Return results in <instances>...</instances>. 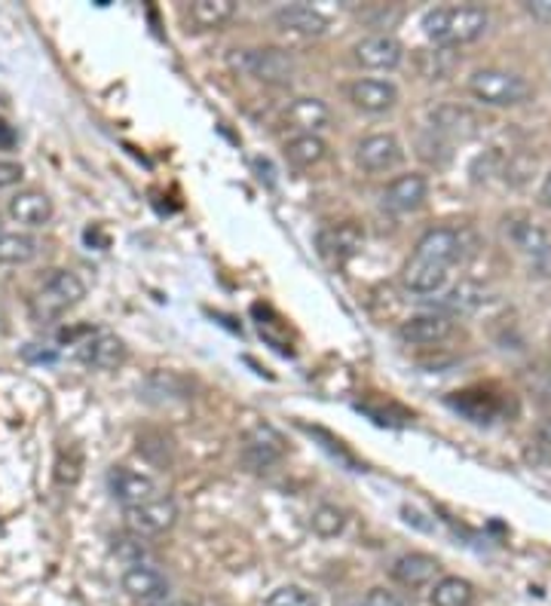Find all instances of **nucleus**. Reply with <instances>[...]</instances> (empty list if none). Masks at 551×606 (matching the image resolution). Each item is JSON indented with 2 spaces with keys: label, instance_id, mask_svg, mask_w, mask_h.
<instances>
[{
  "label": "nucleus",
  "instance_id": "473e14b6",
  "mask_svg": "<svg viewBox=\"0 0 551 606\" xmlns=\"http://www.w3.org/2000/svg\"><path fill=\"white\" fill-rule=\"evenodd\" d=\"M15 142H19V135H15V129L7 123V120H0V151H13Z\"/></svg>",
  "mask_w": 551,
  "mask_h": 606
},
{
  "label": "nucleus",
  "instance_id": "1a4fd4ad",
  "mask_svg": "<svg viewBox=\"0 0 551 606\" xmlns=\"http://www.w3.org/2000/svg\"><path fill=\"white\" fill-rule=\"evenodd\" d=\"M506 236L515 242V249L527 257H533L537 264H546L551 257V236L546 227L527 218V214H511L506 218Z\"/></svg>",
  "mask_w": 551,
  "mask_h": 606
},
{
  "label": "nucleus",
  "instance_id": "f8f14e48",
  "mask_svg": "<svg viewBox=\"0 0 551 606\" xmlns=\"http://www.w3.org/2000/svg\"><path fill=\"white\" fill-rule=\"evenodd\" d=\"M77 359L89 367H99V371H113L126 362V346L123 340L111 334V331H96L89 334L84 343H77Z\"/></svg>",
  "mask_w": 551,
  "mask_h": 606
},
{
  "label": "nucleus",
  "instance_id": "7ed1b4c3",
  "mask_svg": "<svg viewBox=\"0 0 551 606\" xmlns=\"http://www.w3.org/2000/svg\"><path fill=\"white\" fill-rule=\"evenodd\" d=\"M230 68H236L240 74H249L261 84L288 86L295 80L297 65L291 53L276 49V46H264V49H240L230 56Z\"/></svg>",
  "mask_w": 551,
  "mask_h": 606
},
{
  "label": "nucleus",
  "instance_id": "5701e85b",
  "mask_svg": "<svg viewBox=\"0 0 551 606\" xmlns=\"http://www.w3.org/2000/svg\"><path fill=\"white\" fill-rule=\"evenodd\" d=\"M285 453L283 436L273 429V426H255L249 438H245V456L255 465L276 463Z\"/></svg>",
  "mask_w": 551,
  "mask_h": 606
},
{
  "label": "nucleus",
  "instance_id": "0eeeda50",
  "mask_svg": "<svg viewBox=\"0 0 551 606\" xmlns=\"http://www.w3.org/2000/svg\"><path fill=\"white\" fill-rule=\"evenodd\" d=\"M355 159L365 172H393L405 163V147L393 132H377L359 142Z\"/></svg>",
  "mask_w": 551,
  "mask_h": 606
},
{
  "label": "nucleus",
  "instance_id": "423d86ee",
  "mask_svg": "<svg viewBox=\"0 0 551 606\" xmlns=\"http://www.w3.org/2000/svg\"><path fill=\"white\" fill-rule=\"evenodd\" d=\"M123 592L144 606H156L169 601V579L154 564H132L123 570Z\"/></svg>",
  "mask_w": 551,
  "mask_h": 606
},
{
  "label": "nucleus",
  "instance_id": "c85d7f7f",
  "mask_svg": "<svg viewBox=\"0 0 551 606\" xmlns=\"http://www.w3.org/2000/svg\"><path fill=\"white\" fill-rule=\"evenodd\" d=\"M451 49H444V46H436V53H420V62H429V68H423L426 80H441V77H448V71L453 68V58L448 56Z\"/></svg>",
  "mask_w": 551,
  "mask_h": 606
},
{
  "label": "nucleus",
  "instance_id": "c9c22d12",
  "mask_svg": "<svg viewBox=\"0 0 551 606\" xmlns=\"http://www.w3.org/2000/svg\"><path fill=\"white\" fill-rule=\"evenodd\" d=\"M156 606H190V604H178V601H166V604H156Z\"/></svg>",
  "mask_w": 551,
  "mask_h": 606
},
{
  "label": "nucleus",
  "instance_id": "bb28decb",
  "mask_svg": "<svg viewBox=\"0 0 551 606\" xmlns=\"http://www.w3.org/2000/svg\"><path fill=\"white\" fill-rule=\"evenodd\" d=\"M343 524H346V518H343V511L334 506H319L316 511H312V518H310L312 530H316L319 536H326V539L338 536L340 530H343Z\"/></svg>",
  "mask_w": 551,
  "mask_h": 606
},
{
  "label": "nucleus",
  "instance_id": "4468645a",
  "mask_svg": "<svg viewBox=\"0 0 551 606\" xmlns=\"http://www.w3.org/2000/svg\"><path fill=\"white\" fill-rule=\"evenodd\" d=\"M273 25L283 34H295V37H322L328 31V19L316 7L291 3V7H279L273 13Z\"/></svg>",
  "mask_w": 551,
  "mask_h": 606
},
{
  "label": "nucleus",
  "instance_id": "412c9836",
  "mask_svg": "<svg viewBox=\"0 0 551 606\" xmlns=\"http://www.w3.org/2000/svg\"><path fill=\"white\" fill-rule=\"evenodd\" d=\"M233 15H236V3L233 0H194L187 7V22L197 31L221 29Z\"/></svg>",
  "mask_w": 551,
  "mask_h": 606
},
{
  "label": "nucleus",
  "instance_id": "9d476101",
  "mask_svg": "<svg viewBox=\"0 0 551 606\" xmlns=\"http://www.w3.org/2000/svg\"><path fill=\"white\" fill-rule=\"evenodd\" d=\"M414 254L429 257V261H439L444 267H453L463 261L466 254V233L456 230V227H439V230H429L423 240L417 242Z\"/></svg>",
  "mask_w": 551,
  "mask_h": 606
},
{
  "label": "nucleus",
  "instance_id": "4be33fe9",
  "mask_svg": "<svg viewBox=\"0 0 551 606\" xmlns=\"http://www.w3.org/2000/svg\"><path fill=\"white\" fill-rule=\"evenodd\" d=\"M362 242H365V233L355 224H350V221H346V224L328 227V230H322V236H319L322 252L331 254V257H338V261H346V257H353V254L362 252Z\"/></svg>",
  "mask_w": 551,
  "mask_h": 606
},
{
  "label": "nucleus",
  "instance_id": "b1692460",
  "mask_svg": "<svg viewBox=\"0 0 551 606\" xmlns=\"http://www.w3.org/2000/svg\"><path fill=\"white\" fill-rule=\"evenodd\" d=\"M41 254V242L34 240L31 233H0V264H10V267H22L31 264L34 257Z\"/></svg>",
  "mask_w": 551,
  "mask_h": 606
},
{
  "label": "nucleus",
  "instance_id": "2eb2a0df",
  "mask_svg": "<svg viewBox=\"0 0 551 606\" xmlns=\"http://www.w3.org/2000/svg\"><path fill=\"white\" fill-rule=\"evenodd\" d=\"M448 276H451V267L414 254L405 264V269H401V285L408 291H414V295H436V291H441L448 285Z\"/></svg>",
  "mask_w": 551,
  "mask_h": 606
},
{
  "label": "nucleus",
  "instance_id": "7c9ffc66",
  "mask_svg": "<svg viewBox=\"0 0 551 606\" xmlns=\"http://www.w3.org/2000/svg\"><path fill=\"white\" fill-rule=\"evenodd\" d=\"M25 178V169L13 163V159H0V190H7V187H15V184Z\"/></svg>",
  "mask_w": 551,
  "mask_h": 606
},
{
  "label": "nucleus",
  "instance_id": "ddd939ff",
  "mask_svg": "<svg viewBox=\"0 0 551 606\" xmlns=\"http://www.w3.org/2000/svg\"><path fill=\"white\" fill-rule=\"evenodd\" d=\"M441 564L432 558V554H420V551H410V554H401L393 570H389V576L396 579L401 588H410V592H417V588H426V585H436L439 582Z\"/></svg>",
  "mask_w": 551,
  "mask_h": 606
},
{
  "label": "nucleus",
  "instance_id": "39448f33",
  "mask_svg": "<svg viewBox=\"0 0 551 606\" xmlns=\"http://www.w3.org/2000/svg\"><path fill=\"white\" fill-rule=\"evenodd\" d=\"M175 521H178V506L169 496H154V499H147L142 506L126 508V527L139 539L169 533Z\"/></svg>",
  "mask_w": 551,
  "mask_h": 606
},
{
  "label": "nucleus",
  "instance_id": "6ab92c4d",
  "mask_svg": "<svg viewBox=\"0 0 551 606\" xmlns=\"http://www.w3.org/2000/svg\"><path fill=\"white\" fill-rule=\"evenodd\" d=\"M285 123L297 129V135H319L331 123V111L326 108V101L297 99L285 111Z\"/></svg>",
  "mask_w": 551,
  "mask_h": 606
},
{
  "label": "nucleus",
  "instance_id": "393cba45",
  "mask_svg": "<svg viewBox=\"0 0 551 606\" xmlns=\"http://www.w3.org/2000/svg\"><path fill=\"white\" fill-rule=\"evenodd\" d=\"M432 606H472L475 604V585L469 579L441 576L429 594Z\"/></svg>",
  "mask_w": 551,
  "mask_h": 606
},
{
  "label": "nucleus",
  "instance_id": "f704fd0d",
  "mask_svg": "<svg viewBox=\"0 0 551 606\" xmlns=\"http://www.w3.org/2000/svg\"><path fill=\"white\" fill-rule=\"evenodd\" d=\"M539 438H542L546 444H551V420H546V423L539 426Z\"/></svg>",
  "mask_w": 551,
  "mask_h": 606
},
{
  "label": "nucleus",
  "instance_id": "2f4dec72",
  "mask_svg": "<svg viewBox=\"0 0 551 606\" xmlns=\"http://www.w3.org/2000/svg\"><path fill=\"white\" fill-rule=\"evenodd\" d=\"M527 13L539 19V22H551V0H530L527 3Z\"/></svg>",
  "mask_w": 551,
  "mask_h": 606
},
{
  "label": "nucleus",
  "instance_id": "6e6552de",
  "mask_svg": "<svg viewBox=\"0 0 551 606\" xmlns=\"http://www.w3.org/2000/svg\"><path fill=\"white\" fill-rule=\"evenodd\" d=\"M353 58L367 71H396L405 62V46L393 34H371L355 43Z\"/></svg>",
  "mask_w": 551,
  "mask_h": 606
},
{
  "label": "nucleus",
  "instance_id": "aec40b11",
  "mask_svg": "<svg viewBox=\"0 0 551 606\" xmlns=\"http://www.w3.org/2000/svg\"><path fill=\"white\" fill-rule=\"evenodd\" d=\"M10 218L22 227H43L53 221V199L41 190H22L10 199Z\"/></svg>",
  "mask_w": 551,
  "mask_h": 606
},
{
  "label": "nucleus",
  "instance_id": "e433bc0d",
  "mask_svg": "<svg viewBox=\"0 0 551 606\" xmlns=\"http://www.w3.org/2000/svg\"><path fill=\"white\" fill-rule=\"evenodd\" d=\"M0 233H3V230H0Z\"/></svg>",
  "mask_w": 551,
  "mask_h": 606
},
{
  "label": "nucleus",
  "instance_id": "9b49d317",
  "mask_svg": "<svg viewBox=\"0 0 551 606\" xmlns=\"http://www.w3.org/2000/svg\"><path fill=\"white\" fill-rule=\"evenodd\" d=\"M108 487L117 503H123V508L142 506L147 499H154L156 494V481L135 472V469H126V465H113L108 472Z\"/></svg>",
  "mask_w": 551,
  "mask_h": 606
},
{
  "label": "nucleus",
  "instance_id": "f257e3e1",
  "mask_svg": "<svg viewBox=\"0 0 551 606\" xmlns=\"http://www.w3.org/2000/svg\"><path fill=\"white\" fill-rule=\"evenodd\" d=\"M491 15L481 7H436L423 15V31L436 46H466L487 34Z\"/></svg>",
  "mask_w": 551,
  "mask_h": 606
},
{
  "label": "nucleus",
  "instance_id": "f3484780",
  "mask_svg": "<svg viewBox=\"0 0 551 606\" xmlns=\"http://www.w3.org/2000/svg\"><path fill=\"white\" fill-rule=\"evenodd\" d=\"M426 197H429V181L423 175L410 172V175H398L396 181H389V187L383 190V206L398 214L417 212Z\"/></svg>",
  "mask_w": 551,
  "mask_h": 606
},
{
  "label": "nucleus",
  "instance_id": "72a5a7b5",
  "mask_svg": "<svg viewBox=\"0 0 551 606\" xmlns=\"http://www.w3.org/2000/svg\"><path fill=\"white\" fill-rule=\"evenodd\" d=\"M539 202L551 209V172L546 175V178H542V187H539Z\"/></svg>",
  "mask_w": 551,
  "mask_h": 606
},
{
  "label": "nucleus",
  "instance_id": "cd10ccee",
  "mask_svg": "<svg viewBox=\"0 0 551 606\" xmlns=\"http://www.w3.org/2000/svg\"><path fill=\"white\" fill-rule=\"evenodd\" d=\"M264 606H319L316 604V597L310 592H304V588H297V585H283V588H276V592L269 594L267 604Z\"/></svg>",
  "mask_w": 551,
  "mask_h": 606
},
{
  "label": "nucleus",
  "instance_id": "c756f323",
  "mask_svg": "<svg viewBox=\"0 0 551 606\" xmlns=\"http://www.w3.org/2000/svg\"><path fill=\"white\" fill-rule=\"evenodd\" d=\"M362 606H414V601H410L408 594L393 592V588H371Z\"/></svg>",
  "mask_w": 551,
  "mask_h": 606
},
{
  "label": "nucleus",
  "instance_id": "a878e982",
  "mask_svg": "<svg viewBox=\"0 0 551 606\" xmlns=\"http://www.w3.org/2000/svg\"><path fill=\"white\" fill-rule=\"evenodd\" d=\"M288 159L300 166V169H310V166H319L328 154V144L319 139V135H295L288 147H285Z\"/></svg>",
  "mask_w": 551,
  "mask_h": 606
},
{
  "label": "nucleus",
  "instance_id": "dca6fc26",
  "mask_svg": "<svg viewBox=\"0 0 551 606\" xmlns=\"http://www.w3.org/2000/svg\"><path fill=\"white\" fill-rule=\"evenodd\" d=\"M453 334V322L441 312H420L410 316L408 322H401L398 338L410 343V346H436L441 340H448Z\"/></svg>",
  "mask_w": 551,
  "mask_h": 606
},
{
  "label": "nucleus",
  "instance_id": "20e7f679",
  "mask_svg": "<svg viewBox=\"0 0 551 606\" xmlns=\"http://www.w3.org/2000/svg\"><path fill=\"white\" fill-rule=\"evenodd\" d=\"M469 92L491 108H515L530 99V84L503 68H484L469 77Z\"/></svg>",
  "mask_w": 551,
  "mask_h": 606
},
{
  "label": "nucleus",
  "instance_id": "a211bd4d",
  "mask_svg": "<svg viewBox=\"0 0 551 606\" xmlns=\"http://www.w3.org/2000/svg\"><path fill=\"white\" fill-rule=\"evenodd\" d=\"M350 101H353L359 111L367 113L393 111L398 101V89L396 84L381 80V77H365V80L350 84Z\"/></svg>",
  "mask_w": 551,
  "mask_h": 606
},
{
  "label": "nucleus",
  "instance_id": "f03ea898",
  "mask_svg": "<svg viewBox=\"0 0 551 606\" xmlns=\"http://www.w3.org/2000/svg\"><path fill=\"white\" fill-rule=\"evenodd\" d=\"M84 297L86 285L77 273H71V269H53L41 283V288L34 291V297H31V312H34L37 322H56L58 316L74 310Z\"/></svg>",
  "mask_w": 551,
  "mask_h": 606
}]
</instances>
